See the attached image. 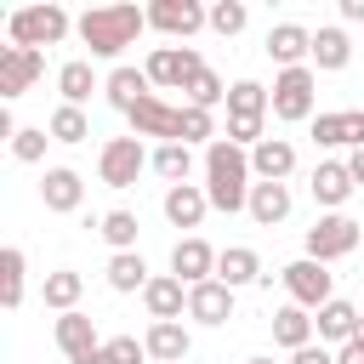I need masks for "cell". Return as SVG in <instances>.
<instances>
[{
    "label": "cell",
    "instance_id": "1",
    "mask_svg": "<svg viewBox=\"0 0 364 364\" xmlns=\"http://www.w3.org/2000/svg\"><path fill=\"white\" fill-rule=\"evenodd\" d=\"M250 154L245 148H233L228 136H216L210 148H205V193H210V210H228V216H239L245 205H250Z\"/></svg>",
    "mask_w": 364,
    "mask_h": 364
},
{
    "label": "cell",
    "instance_id": "2",
    "mask_svg": "<svg viewBox=\"0 0 364 364\" xmlns=\"http://www.w3.org/2000/svg\"><path fill=\"white\" fill-rule=\"evenodd\" d=\"M74 28H80V40L91 46V57H119V51L136 46V34L148 28V11H136V6H91V11L74 17Z\"/></svg>",
    "mask_w": 364,
    "mask_h": 364
},
{
    "label": "cell",
    "instance_id": "3",
    "mask_svg": "<svg viewBox=\"0 0 364 364\" xmlns=\"http://www.w3.org/2000/svg\"><path fill=\"white\" fill-rule=\"evenodd\" d=\"M68 28H74V17L63 11V6H17L11 17H6V34H11V46H28V51H40V46H63L68 40Z\"/></svg>",
    "mask_w": 364,
    "mask_h": 364
},
{
    "label": "cell",
    "instance_id": "4",
    "mask_svg": "<svg viewBox=\"0 0 364 364\" xmlns=\"http://www.w3.org/2000/svg\"><path fill=\"white\" fill-rule=\"evenodd\" d=\"M358 245H364V222H353L347 210H324V216L307 228V256L324 262V267L341 262V256H353Z\"/></svg>",
    "mask_w": 364,
    "mask_h": 364
},
{
    "label": "cell",
    "instance_id": "5",
    "mask_svg": "<svg viewBox=\"0 0 364 364\" xmlns=\"http://www.w3.org/2000/svg\"><path fill=\"white\" fill-rule=\"evenodd\" d=\"M313 102H318V74L313 68H279L273 74V119L284 125H313Z\"/></svg>",
    "mask_w": 364,
    "mask_h": 364
},
{
    "label": "cell",
    "instance_id": "6",
    "mask_svg": "<svg viewBox=\"0 0 364 364\" xmlns=\"http://www.w3.org/2000/svg\"><path fill=\"white\" fill-rule=\"evenodd\" d=\"M148 148H142V136H108L102 142V154H97V182L102 188H136V176L148 171Z\"/></svg>",
    "mask_w": 364,
    "mask_h": 364
},
{
    "label": "cell",
    "instance_id": "7",
    "mask_svg": "<svg viewBox=\"0 0 364 364\" xmlns=\"http://www.w3.org/2000/svg\"><path fill=\"white\" fill-rule=\"evenodd\" d=\"M279 284H284L290 301L307 307V313H318L324 301H336V273H330L324 262H313V256H296L290 267H279Z\"/></svg>",
    "mask_w": 364,
    "mask_h": 364
},
{
    "label": "cell",
    "instance_id": "8",
    "mask_svg": "<svg viewBox=\"0 0 364 364\" xmlns=\"http://www.w3.org/2000/svg\"><path fill=\"white\" fill-rule=\"evenodd\" d=\"M199 68H205V57L193 46H154L148 63H142V74L154 80V91H182Z\"/></svg>",
    "mask_w": 364,
    "mask_h": 364
},
{
    "label": "cell",
    "instance_id": "9",
    "mask_svg": "<svg viewBox=\"0 0 364 364\" xmlns=\"http://www.w3.org/2000/svg\"><path fill=\"white\" fill-rule=\"evenodd\" d=\"M148 28H159L171 40H193L199 28H210V6H199V0H154L148 6Z\"/></svg>",
    "mask_w": 364,
    "mask_h": 364
},
{
    "label": "cell",
    "instance_id": "10",
    "mask_svg": "<svg viewBox=\"0 0 364 364\" xmlns=\"http://www.w3.org/2000/svg\"><path fill=\"white\" fill-rule=\"evenodd\" d=\"M46 74V51H28V46H0V97L17 102L34 80Z\"/></svg>",
    "mask_w": 364,
    "mask_h": 364
},
{
    "label": "cell",
    "instance_id": "11",
    "mask_svg": "<svg viewBox=\"0 0 364 364\" xmlns=\"http://www.w3.org/2000/svg\"><path fill=\"white\" fill-rule=\"evenodd\" d=\"M131 136H159V142H182V108H171L159 91L154 97H142L131 114Z\"/></svg>",
    "mask_w": 364,
    "mask_h": 364
},
{
    "label": "cell",
    "instance_id": "12",
    "mask_svg": "<svg viewBox=\"0 0 364 364\" xmlns=\"http://www.w3.org/2000/svg\"><path fill=\"white\" fill-rule=\"evenodd\" d=\"M51 336H57V347H63V358L68 364H85L97 347H102V336H97V318L91 313H57V324H51Z\"/></svg>",
    "mask_w": 364,
    "mask_h": 364
},
{
    "label": "cell",
    "instance_id": "13",
    "mask_svg": "<svg viewBox=\"0 0 364 364\" xmlns=\"http://www.w3.org/2000/svg\"><path fill=\"white\" fill-rule=\"evenodd\" d=\"M40 205L57 210V216H74V210L85 205V176H80L74 165H51V171L40 176Z\"/></svg>",
    "mask_w": 364,
    "mask_h": 364
},
{
    "label": "cell",
    "instance_id": "14",
    "mask_svg": "<svg viewBox=\"0 0 364 364\" xmlns=\"http://www.w3.org/2000/svg\"><path fill=\"white\" fill-rule=\"evenodd\" d=\"M216 256H222V250H210L199 233H188V239H176V245H171V273L193 290V284L216 279Z\"/></svg>",
    "mask_w": 364,
    "mask_h": 364
},
{
    "label": "cell",
    "instance_id": "15",
    "mask_svg": "<svg viewBox=\"0 0 364 364\" xmlns=\"http://www.w3.org/2000/svg\"><path fill=\"white\" fill-rule=\"evenodd\" d=\"M250 176L256 182H290L296 176V142L290 136H262L250 148Z\"/></svg>",
    "mask_w": 364,
    "mask_h": 364
},
{
    "label": "cell",
    "instance_id": "16",
    "mask_svg": "<svg viewBox=\"0 0 364 364\" xmlns=\"http://www.w3.org/2000/svg\"><path fill=\"white\" fill-rule=\"evenodd\" d=\"M313 142L318 148H364V108L313 114Z\"/></svg>",
    "mask_w": 364,
    "mask_h": 364
},
{
    "label": "cell",
    "instance_id": "17",
    "mask_svg": "<svg viewBox=\"0 0 364 364\" xmlns=\"http://www.w3.org/2000/svg\"><path fill=\"white\" fill-rule=\"evenodd\" d=\"M267 57H273L279 68H307V63H313V28H301V23H273V28H267Z\"/></svg>",
    "mask_w": 364,
    "mask_h": 364
},
{
    "label": "cell",
    "instance_id": "18",
    "mask_svg": "<svg viewBox=\"0 0 364 364\" xmlns=\"http://www.w3.org/2000/svg\"><path fill=\"white\" fill-rule=\"evenodd\" d=\"M307 188H313V199L324 205V210H341L347 199H353V171H347V159H318L313 165V176H307Z\"/></svg>",
    "mask_w": 364,
    "mask_h": 364
},
{
    "label": "cell",
    "instance_id": "19",
    "mask_svg": "<svg viewBox=\"0 0 364 364\" xmlns=\"http://www.w3.org/2000/svg\"><path fill=\"white\" fill-rule=\"evenodd\" d=\"M159 210H165L171 228H199L205 210H210V193H205V182H176V188H165Z\"/></svg>",
    "mask_w": 364,
    "mask_h": 364
},
{
    "label": "cell",
    "instance_id": "20",
    "mask_svg": "<svg viewBox=\"0 0 364 364\" xmlns=\"http://www.w3.org/2000/svg\"><path fill=\"white\" fill-rule=\"evenodd\" d=\"M142 307H148V318H154V324H171V318H182V313H188V284H182L176 273H154V279H148V290H142Z\"/></svg>",
    "mask_w": 364,
    "mask_h": 364
},
{
    "label": "cell",
    "instance_id": "21",
    "mask_svg": "<svg viewBox=\"0 0 364 364\" xmlns=\"http://www.w3.org/2000/svg\"><path fill=\"white\" fill-rule=\"evenodd\" d=\"M188 318H193V324H210V330L228 324V318H233V290H228L222 279L193 284V290H188Z\"/></svg>",
    "mask_w": 364,
    "mask_h": 364
},
{
    "label": "cell",
    "instance_id": "22",
    "mask_svg": "<svg viewBox=\"0 0 364 364\" xmlns=\"http://www.w3.org/2000/svg\"><path fill=\"white\" fill-rule=\"evenodd\" d=\"M358 318H364V313H358L347 296H336V301H324V307L313 313V330H318L324 347H347V341L358 336Z\"/></svg>",
    "mask_w": 364,
    "mask_h": 364
},
{
    "label": "cell",
    "instance_id": "23",
    "mask_svg": "<svg viewBox=\"0 0 364 364\" xmlns=\"http://www.w3.org/2000/svg\"><path fill=\"white\" fill-rule=\"evenodd\" d=\"M290 182H250V205H245V216L256 222V228H279L284 216H290Z\"/></svg>",
    "mask_w": 364,
    "mask_h": 364
},
{
    "label": "cell",
    "instance_id": "24",
    "mask_svg": "<svg viewBox=\"0 0 364 364\" xmlns=\"http://www.w3.org/2000/svg\"><path fill=\"white\" fill-rule=\"evenodd\" d=\"M142 347H148V358H154V364H188L193 336H188V324H182V318H171V324H148Z\"/></svg>",
    "mask_w": 364,
    "mask_h": 364
},
{
    "label": "cell",
    "instance_id": "25",
    "mask_svg": "<svg viewBox=\"0 0 364 364\" xmlns=\"http://www.w3.org/2000/svg\"><path fill=\"white\" fill-rule=\"evenodd\" d=\"M347 63H353V40H347V28H336V23L313 28V68H318V74H341Z\"/></svg>",
    "mask_w": 364,
    "mask_h": 364
},
{
    "label": "cell",
    "instance_id": "26",
    "mask_svg": "<svg viewBox=\"0 0 364 364\" xmlns=\"http://www.w3.org/2000/svg\"><path fill=\"white\" fill-rule=\"evenodd\" d=\"M102 97H108V102H114L119 114H131V108H136L142 97H154V80H148L142 68H125V63H119V68H114V74L102 80Z\"/></svg>",
    "mask_w": 364,
    "mask_h": 364
},
{
    "label": "cell",
    "instance_id": "27",
    "mask_svg": "<svg viewBox=\"0 0 364 364\" xmlns=\"http://www.w3.org/2000/svg\"><path fill=\"white\" fill-rule=\"evenodd\" d=\"M216 279H222L228 290H245V284H262V256H256L250 245H228V250L216 256Z\"/></svg>",
    "mask_w": 364,
    "mask_h": 364
},
{
    "label": "cell",
    "instance_id": "28",
    "mask_svg": "<svg viewBox=\"0 0 364 364\" xmlns=\"http://www.w3.org/2000/svg\"><path fill=\"white\" fill-rule=\"evenodd\" d=\"M313 313L307 307H296V301H284L279 313H273V341L284 347V353H301V347H313Z\"/></svg>",
    "mask_w": 364,
    "mask_h": 364
},
{
    "label": "cell",
    "instance_id": "29",
    "mask_svg": "<svg viewBox=\"0 0 364 364\" xmlns=\"http://www.w3.org/2000/svg\"><path fill=\"white\" fill-rule=\"evenodd\" d=\"M273 114V91L262 80H233L228 85V119H267Z\"/></svg>",
    "mask_w": 364,
    "mask_h": 364
},
{
    "label": "cell",
    "instance_id": "30",
    "mask_svg": "<svg viewBox=\"0 0 364 364\" xmlns=\"http://www.w3.org/2000/svg\"><path fill=\"white\" fill-rule=\"evenodd\" d=\"M57 91H63V102H68V108H85V102H91V91H102V80H97V68H91L85 57H74V63H63V68H57Z\"/></svg>",
    "mask_w": 364,
    "mask_h": 364
},
{
    "label": "cell",
    "instance_id": "31",
    "mask_svg": "<svg viewBox=\"0 0 364 364\" xmlns=\"http://www.w3.org/2000/svg\"><path fill=\"white\" fill-rule=\"evenodd\" d=\"M40 296H46V307H51V313H74V307H80V296H85V279H80L74 267H51V273H46V284H40Z\"/></svg>",
    "mask_w": 364,
    "mask_h": 364
},
{
    "label": "cell",
    "instance_id": "32",
    "mask_svg": "<svg viewBox=\"0 0 364 364\" xmlns=\"http://www.w3.org/2000/svg\"><path fill=\"white\" fill-rule=\"evenodd\" d=\"M148 262H142V250H119V256H108V290H119V296H131V290H148Z\"/></svg>",
    "mask_w": 364,
    "mask_h": 364
},
{
    "label": "cell",
    "instance_id": "33",
    "mask_svg": "<svg viewBox=\"0 0 364 364\" xmlns=\"http://www.w3.org/2000/svg\"><path fill=\"white\" fill-rule=\"evenodd\" d=\"M136 228H142V222H136V210H125V205L97 216V233H102V245H108L114 256H119V250H136Z\"/></svg>",
    "mask_w": 364,
    "mask_h": 364
},
{
    "label": "cell",
    "instance_id": "34",
    "mask_svg": "<svg viewBox=\"0 0 364 364\" xmlns=\"http://www.w3.org/2000/svg\"><path fill=\"white\" fill-rule=\"evenodd\" d=\"M148 165H154V176H165V182L176 188V182L193 176V148H188V142H159Z\"/></svg>",
    "mask_w": 364,
    "mask_h": 364
},
{
    "label": "cell",
    "instance_id": "35",
    "mask_svg": "<svg viewBox=\"0 0 364 364\" xmlns=\"http://www.w3.org/2000/svg\"><path fill=\"white\" fill-rule=\"evenodd\" d=\"M23 273H28L23 250H17V245H6V250H0V307H6V313H17V307H23Z\"/></svg>",
    "mask_w": 364,
    "mask_h": 364
},
{
    "label": "cell",
    "instance_id": "36",
    "mask_svg": "<svg viewBox=\"0 0 364 364\" xmlns=\"http://www.w3.org/2000/svg\"><path fill=\"white\" fill-rule=\"evenodd\" d=\"M182 97H188V108H216V102H228V85H222V74L205 63V68L182 85Z\"/></svg>",
    "mask_w": 364,
    "mask_h": 364
},
{
    "label": "cell",
    "instance_id": "37",
    "mask_svg": "<svg viewBox=\"0 0 364 364\" xmlns=\"http://www.w3.org/2000/svg\"><path fill=\"white\" fill-rule=\"evenodd\" d=\"M46 131H51V142H63V148H74V142H85L91 136V119H85V108H57L51 119H46Z\"/></svg>",
    "mask_w": 364,
    "mask_h": 364
},
{
    "label": "cell",
    "instance_id": "38",
    "mask_svg": "<svg viewBox=\"0 0 364 364\" xmlns=\"http://www.w3.org/2000/svg\"><path fill=\"white\" fill-rule=\"evenodd\" d=\"M142 358H148V347H142L136 336H108L85 364H142Z\"/></svg>",
    "mask_w": 364,
    "mask_h": 364
},
{
    "label": "cell",
    "instance_id": "39",
    "mask_svg": "<svg viewBox=\"0 0 364 364\" xmlns=\"http://www.w3.org/2000/svg\"><path fill=\"white\" fill-rule=\"evenodd\" d=\"M46 142H51L46 125H23V131L11 136V159H17V165H40V159H46Z\"/></svg>",
    "mask_w": 364,
    "mask_h": 364
},
{
    "label": "cell",
    "instance_id": "40",
    "mask_svg": "<svg viewBox=\"0 0 364 364\" xmlns=\"http://www.w3.org/2000/svg\"><path fill=\"white\" fill-rule=\"evenodd\" d=\"M245 23H250V11H245V0H216V6H210V28H216L222 40H233V34L245 28Z\"/></svg>",
    "mask_w": 364,
    "mask_h": 364
},
{
    "label": "cell",
    "instance_id": "41",
    "mask_svg": "<svg viewBox=\"0 0 364 364\" xmlns=\"http://www.w3.org/2000/svg\"><path fill=\"white\" fill-rule=\"evenodd\" d=\"M182 142H188V148H193V142H205V148L216 142V119H210V108H188V102H182Z\"/></svg>",
    "mask_w": 364,
    "mask_h": 364
},
{
    "label": "cell",
    "instance_id": "42",
    "mask_svg": "<svg viewBox=\"0 0 364 364\" xmlns=\"http://www.w3.org/2000/svg\"><path fill=\"white\" fill-rule=\"evenodd\" d=\"M290 364H336V347H324V341H313V347H301V353H290Z\"/></svg>",
    "mask_w": 364,
    "mask_h": 364
},
{
    "label": "cell",
    "instance_id": "43",
    "mask_svg": "<svg viewBox=\"0 0 364 364\" xmlns=\"http://www.w3.org/2000/svg\"><path fill=\"white\" fill-rule=\"evenodd\" d=\"M336 364H364V341H358V336H353V341H347V347H336Z\"/></svg>",
    "mask_w": 364,
    "mask_h": 364
},
{
    "label": "cell",
    "instance_id": "44",
    "mask_svg": "<svg viewBox=\"0 0 364 364\" xmlns=\"http://www.w3.org/2000/svg\"><path fill=\"white\" fill-rule=\"evenodd\" d=\"M347 171H353V182L364 188V148H353V154H347Z\"/></svg>",
    "mask_w": 364,
    "mask_h": 364
},
{
    "label": "cell",
    "instance_id": "45",
    "mask_svg": "<svg viewBox=\"0 0 364 364\" xmlns=\"http://www.w3.org/2000/svg\"><path fill=\"white\" fill-rule=\"evenodd\" d=\"M341 17L347 23H364V0H341Z\"/></svg>",
    "mask_w": 364,
    "mask_h": 364
},
{
    "label": "cell",
    "instance_id": "46",
    "mask_svg": "<svg viewBox=\"0 0 364 364\" xmlns=\"http://www.w3.org/2000/svg\"><path fill=\"white\" fill-rule=\"evenodd\" d=\"M245 364H279V358H273V353H256V358H245Z\"/></svg>",
    "mask_w": 364,
    "mask_h": 364
},
{
    "label": "cell",
    "instance_id": "47",
    "mask_svg": "<svg viewBox=\"0 0 364 364\" xmlns=\"http://www.w3.org/2000/svg\"><path fill=\"white\" fill-rule=\"evenodd\" d=\"M358 341H364V318H358Z\"/></svg>",
    "mask_w": 364,
    "mask_h": 364
}]
</instances>
